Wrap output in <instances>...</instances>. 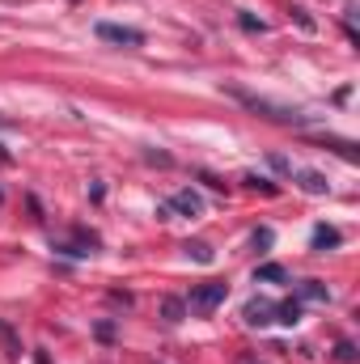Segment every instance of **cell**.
Returning a JSON list of instances; mask_svg holds the SVG:
<instances>
[{
  "instance_id": "5b68a950",
  "label": "cell",
  "mask_w": 360,
  "mask_h": 364,
  "mask_svg": "<svg viewBox=\"0 0 360 364\" xmlns=\"http://www.w3.org/2000/svg\"><path fill=\"white\" fill-rule=\"evenodd\" d=\"M292 178H297V186H301L305 195H327V191H331V182L322 178V174H314V170H297Z\"/></svg>"
},
{
  "instance_id": "30bf717a",
  "label": "cell",
  "mask_w": 360,
  "mask_h": 364,
  "mask_svg": "<svg viewBox=\"0 0 360 364\" xmlns=\"http://www.w3.org/2000/svg\"><path fill=\"white\" fill-rule=\"evenodd\" d=\"M162 318H166V322H182V318H186V301L166 296V301H162Z\"/></svg>"
},
{
  "instance_id": "5bb4252c",
  "label": "cell",
  "mask_w": 360,
  "mask_h": 364,
  "mask_svg": "<svg viewBox=\"0 0 360 364\" xmlns=\"http://www.w3.org/2000/svg\"><path fill=\"white\" fill-rule=\"evenodd\" d=\"M0 343H4V348H9V356H21V343H17V339H13V331H9V326H4V322H0Z\"/></svg>"
},
{
  "instance_id": "9c48e42d",
  "label": "cell",
  "mask_w": 360,
  "mask_h": 364,
  "mask_svg": "<svg viewBox=\"0 0 360 364\" xmlns=\"http://www.w3.org/2000/svg\"><path fill=\"white\" fill-rule=\"evenodd\" d=\"M255 279H263V284H288V272L280 263H263V267H255Z\"/></svg>"
},
{
  "instance_id": "7a4b0ae2",
  "label": "cell",
  "mask_w": 360,
  "mask_h": 364,
  "mask_svg": "<svg viewBox=\"0 0 360 364\" xmlns=\"http://www.w3.org/2000/svg\"><path fill=\"white\" fill-rule=\"evenodd\" d=\"M225 296H229V284H225V279H208V284L191 288V296H186V314H212V309L225 305Z\"/></svg>"
},
{
  "instance_id": "ac0fdd59",
  "label": "cell",
  "mask_w": 360,
  "mask_h": 364,
  "mask_svg": "<svg viewBox=\"0 0 360 364\" xmlns=\"http://www.w3.org/2000/svg\"><path fill=\"white\" fill-rule=\"evenodd\" d=\"M255 246H271V229H259L255 233Z\"/></svg>"
},
{
  "instance_id": "7c38bea8",
  "label": "cell",
  "mask_w": 360,
  "mask_h": 364,
  "mask_svg": "<svg viewBox=\"0 0 360 364\" xmlns=\"http://www.w3.org/2000/svg\"><path fill=\"white\" fill-rule=\"evenodd\" d=\"M301 296H305V301H322V305L331 301V292H327L322 279H305V284H301Z\"/></svg>"
},
{
  "instance_id": "8fae6325",
  "label": "cell",
  "mask_w": 360,
  "mask_h": 364,
  "mask_svg": "<svg viewBox=\"0 0 360 364\" xmlns=\"http://www.w3.org/2000/svg\"><path fill=\"white\" fill-rule=\"evenodd\" d=\"M182 250H186V259H195V263H203V267H208V263H212V259H216V255H212V246H208V242H186V246H182Z\"/></svg>"
},
{
  "instance_id": "8992f818",
  "label": "cell",
  "mask_w": 360,
  "mask_h": 364,
  "mask_svg": "<svg viewBox=\"0 0 360 364\" xmlns=\"http://www.w3.org/2000/svg\"><path fill=\"white\" fill-rule=\"evenodd\" d=\"M271 314H275L271 301H250V305H246V322H250V326H268V322H275Z\"/></svg>"
},
{
  "instance_id": "52a82bcc",
  "label": "cell",
  "mask_w": 360,
  "mask_h": 364,
  "mask_svg": "<svg viewBox=\"0 0 360 364\" xmlns=\"http://www.w3.org/2000/svg\"><path fill=\"white\" fill-rule=\"evenodd\" d=\"M339 242H344V237H339V229H331V225H318L314 237H309L314 250H331V246H339Z\"/></svg>"
},
{
  "instance_id": "e0dca14e",
  "label": "cell",
  "mask_w": 360,
  "mask_h": 364,
  "mask_svg": "<svg viewBox=\"0 0 360 364\" xmlns=\"http://www.w3.org/2000/svg\"><path fill=\"white\" fill-rule=\"evenodd\" d=\"M242 30H250V34H255V30H259V34H263V30H268V26H263V21H255V17H250V13H246V17H242Z\"/></svg>"
},
{
  "instance_id": "6da1fadb",
  "label": "cell",
  "mask_w": 360,
  "mask_h": 364,
  "mask_svg": "<svg viewBox=\"0 0 360 364\" xmlns=\"http://www.w3.org/2000/svg\"><path fill=\"white\" fill-rule=\"evenodd\" d=\"M225 93H229L233 102H242L246 110H255V114L271 119V123H288V127H305V123H309V114H305V110H297V106H280V102H271V97L246 93V90H238V85H229Z\"/></svg>"
},
{
  "instance_id": "ba28073f",
  "label": "cell",
  "mask_w": 360,
  "mask_h": 364,
  "mask_svg": "<svg viewBox=\"0 0 360 364\" xmlns=\"http://www.w3.org/2000/svg\"><path fill=\"white\" fill-rule=\"evenodd\" d=\"M275 314H280L275 322H284V326H297V322H301V301L292 296V301H284V305H275Z\"/></svg>"
},
{
  "instance_id": "3957f363",
  "label": "cell",
  "mask_w": 360,
  "mask_h": 364,
  "mask_svg": "<svg viewBox=\"0 0 360 364\" xmlns=\"http://www.w3.org/2000/svg\"><path fill=\"white\" fill-rule=\"evenodd\" d=\"M97 38H106V43H119V47H140V43H144V30H136V26H115V21H102V26H97Z\"/></svg>"
},
{
  "instance_id": "2e32d148",
  "label": "cell",
  "mask_w": 360,
  "mask_h": 364,
  "mask_svg": "<svg viewBox=\"0 0 360 364\" xmlns=\"http://www.w3.org/2000/svg\"><path fill=\"white\" fill-rule=\"evenodd\" d=\"M335 360L352 364V360H356V348H352V343H348V339H344V343H339V348H335Z\"/></svg>"
},
{
  "instance_id": "9a60e30c",
  "label": "cell",
  "mask_w": 360,
  "mask_h": 364,
  "mask_svg": "<svg viewBox=\"0 0 360 364\" xmlns=\"http://www.w3.org/2000/svg\"><path fill=\"white\" fill-rule=\"evenodd\" d=\"M246 186H250V191H263V195H275V186H271L268 178H259V174H246Z\"/></svg>"
},
{
  "instance_id": "277c9868",
  "label": "cell",
  "mask_w": 360,
  "mask_h": 364,
  "mask_svg": "<svg viewBox=\"0 0 360 364\" xmlns=\"http://www.w3.org/2000/svg\"><path fill=\"white\" fill-rule=\"evenodd\" d=\"M170 212H182V216H203V195L199 191H191V186H182L170 195Z\"/></svg>"
},
{
  "instance_id": "4fadbf2b",
  "label": "cell",
  "mask_w": 360,
  "mask_h": 364,
  "mask_svg": "<svg viewBox=\"0 0 360 364\" xmlns=\"http://www.w3.org/2000/svg\"><path fill=\"white\" fill-rule=\"evenodd\" d=\"M77 237H81L85 246H97V237H93V233H85V229H77ZM55 250H64V255H77V259H81V255H90V250H81V246H55Z\"/></svg>"
}]
</instances>
